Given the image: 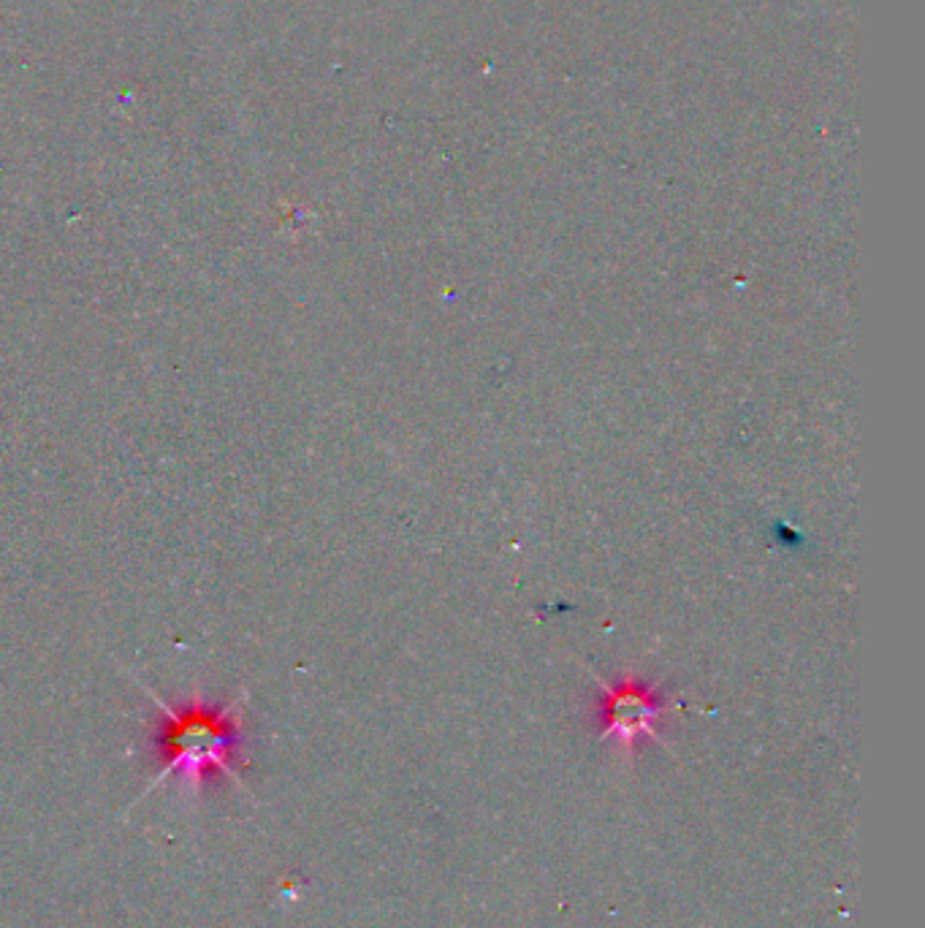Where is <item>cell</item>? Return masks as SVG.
Returning <instances> with one entry per match:
<instances>
[{"instance_id": "obj_2", "label": "cell", "mask_w": 925, "mask_h": 928, "mask_svg": "<svg viewBox=\"0 0 925 928\" xmlns=\"http://www.w3.org/2000/svg\"><path fill=\"white\" fill-rule=\"evenodd\" d=\"M606 733H616L621 742H632L640 733H651V723L660 714L657 701L644 687H619L608 695Z\"/></svg>"}, {"instance_id": "obj_1", "label": "cell", "mask_w": 925, "mask_h": 928, "mask_svg": "<svg viewBox=\"0 0 925 928\" xmlns=\"http://www.w3.org/2000/svg\"><path fill=\"white\" fill-rule=\"evenodd\" d=\"M145 693L160 712V723L156 725V736H152L158 771L141 790L139 801L163 782H169L171 777H180L188 788L201 790L206 779L223 774L236 788L245 790L240 771H236L245 762L242 758V749H245V730H242L245 695L228 703H210L204 701V695L195 693L188 703L171 706L150 687H145Z\"/></svg>"}]
</instances>
